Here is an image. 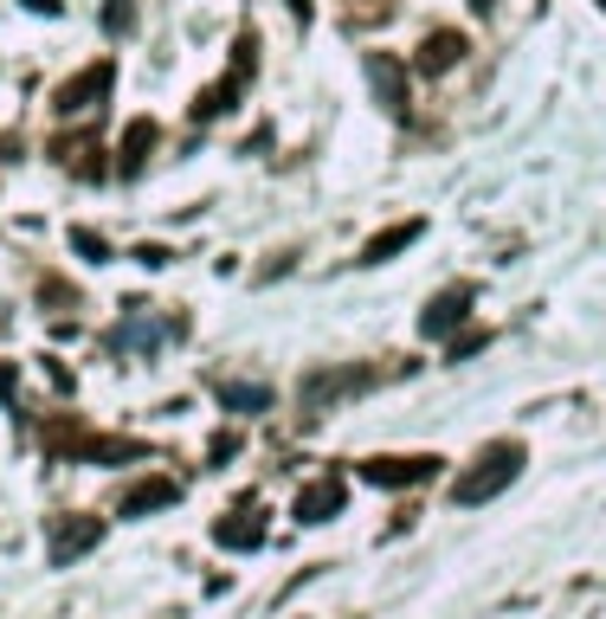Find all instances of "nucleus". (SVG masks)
I'll return each mask as SVG.
<instances>
[{
  "mask_svg": "<svg viewBox=\"0 0 606 619\" xmlns=\"http://www.w3.org/2000/svg\"><path fill=\"white\" fill-rule=\"evenodd\" d=\"M523 465H530V452L516 445V439H497V445H484L472 465L452 478V503L459 510H477V503H490L497 490H510V484L523 478Z\"/></svg>",
  "mask_w": 606,
  "mask_h": 619,
  "instance_id": "nucleus-1",
  "label": "nucleus"
},
{
  "mask_svg": "<svg viewBox=\"0 0 606 619\" xmlns=\"http://www.w3.org/2000/svg\"><path fill=\"white\" fill-rule=\"evenodd\" d=\"M252 71H259V39H252V33H239V39H233V71H226L219 84L194 91L188 117H194V123H219V117L239 104V91H246V78H252Z\"/></svg>",
  "mask_w": 606,
  "mask_h": 619,
  "instance_id": "nucleus-2",
  "label": "nucleus"
},
{
  "mask_svg": "<svg viewBox=\"0 0 606 619\" xmlns=\"http://www.w3.org/2000/svg\"><path fill=\"white\" fill-rule=\"evenodd\" d=\"M375 381H381V374H375V368H355V361H348V368H310L304 388H297V401H304V413H330L336 401L368 394Z\"/></svg>",
  "mask_w": 606,
  "mask_h": 619,
  "instance_id": "nucleus-3",
  "label": "nucleus"
},
{
  "mask_svg": "<svg viewBox=\"0 0 606 619\" xmlns=\"http://www.w3.org/2000/svg\"><path fill=\"white\" fill-rule=\"evenodd\" d=\"M110 84H117V59H91L84 71H71L66 84L52 91V117H84V110H97V104L110 97Z\"/></svg>",
  "mask_w": 606,
  "mask_h": 619,
  "instance_id": "nucleus-4",
  "label": "nucleus"
},
{
  "mask_svg": "<svg viewBox=\"0 0 606 619\" xmlns=\"http://www.w3.org/2000/svg\"><path fill=\"white\" fill-rule=\"evenodd\" d=\"M439 465L445 459H432V452H381V459H361V478L381 484V490H406V484H432L439 478Z\"/></svg>",
  "mask_w": 606,
  "mask_h": 619,
  "instance_id": "nucleus-5",
  "label": "nucleus"
},
{
  "mask_svg": "<svg viewBox=\"0 0 606 619\" xmlns=\"http://www.w3.org/2000/svg\"><path fill=\"white\" fill-rule=\"evenodd\" d=\"M361 71H368V91H375V104L388 110V117H406V66L394 52H361Z\"/></svg>",
  "mask_w": 606,
  "mask_h": 619,
  "instance_id": "nucleus-6",
  "label": "nucleus"
},
{
  "mask_svg": "<svg viewBox=\"0 0 606 619\" xmlns=\"http://www.w3.org/2000/svg\"><path fill=\"white\" fill-rule=\"evenodd\" d=\"M97 536H104L97 516H52V523H46V555H52L59 568H71L84 549H97Z\"/></svg>",
  "mask_w": 606,
  "mask_h": 619,
  "instance_id": "nucleus-7",
  "label": "nucleus"
},
{
  "mask_svg": "<svg viewBox=\"0 0 606 619\" xmlns=\"http://www.w3.org/2000/svg\"><path fill=\"white\" fill-rule=\"evenodd\" d=\"M472 303H477L472 284H452V290H439V297L419 310V336H459V323L472 317Z\"/></svg>",
  "mask_w": 606,
  "mask_h": 619,
  "instance_id": "nucleus-8",
  "label": "nucleus"
},
{
  "mask_svg": "<svg viewBox=\"0 0 606 619\" xmlns=\"http://www.w3.org/2000/svg\"><path fill=\"white\" fill-rule=\"evenodd\" d=\"M342 503H348V484L336 472L330 478H310L297 490V523H330V516H342Z\"/></svg>",
  "mask_w": 606,
  "mask_h": 619,
  "instance_id": "nucleus-9",
  "label": "nucleus"
},
{
  "mask_svg": "<svg viewBox=\"0 0 606 619\" xmlns=\"http://www.w3.org/2000/svg\"><path fill=\"white\" fill-rule=\"evenodd\" d=\"M472 46H465V33H452V26H439V33H426V46L413 52V66L426 71V78H445V71L459 66Z\"/></svg>",
  "mask_w": 606,
  "mask_h": 619,
  "instance_id": "nucleus-10",
  "label": "nucleus"
},
{
  "mask_svg": "<svg viewBox=\"0 0 606 619\" xmlns=\"http://www.w3.org/2000/svg\"><path fill=\"white\" fill-rule=\"evenodd\" d=\"M213 543H219V549H259V543H265L259 503H239L233 516H219V523H213Z\"/></svg>",
  "mask_w": 606,
  "mask_h": 619,
  "instance_id": "nucleus-11",
  "label": "nucleus"
},
{
  "mask_svg": "<svg viewBox=\"0 0 606 619\" xmlns=\"http://www.w3.org/2000/svg\"><path fill=\"white\" fill-rule=\"evenodd\" d=\"M419 233H426V219H394V226H381V233L361 246V259H355V265H388V259H401Z\"/></svg>",
  "mask_w": 606,
  "mask_h": 619,
  "instance_id": "nucleus-12",
  "label": "nucleus"
},
{
  "mask_svg": "<svg viewBox=\"0 0 606 619\" xmlns=\"http://www.w3.org/2000/svg\"><path fill=\"white\" fill-rule=\"evenodd\" d=\"M181 497V484L175 478H142V484H130L123 497H117V516H148V510H168Z\"/></svg>",
  "mask_w": 606,
  "mask_h": 619,
  "instance_id": "nucleus-13",
  "label": "nucleus"
},
{
  "mask_svg": "<svg viewBox=\"0 0 606 619\" xmlns=\"http://www.w3.org/2000/svg\"><path fill=\"white\" fill-rule=\"evenodd\" d=\"M155 142H162V130L148 117H135L130 130H123V148H117V175H142L148 155H155Z\"/></svg>",
  "mask_w": 606,
  "mask_h": 619,
  "instance_id": "nucleus-14",
  "label": "nucleus"
},
{
  "mask_svg": "<svg viewBox=\"0 0 606 619\" xmlns=\"http://www.w3.org/2000/svg\"><path fill=\"white\" fill-rule=\"evenodd\" d=\"M71 459L78 465H117V459H142V445L135 439H110V432H84Z\"/></svg>",
  "mask_w": 606,
  "mask_h": 619,
  "instance_id": "nucleus-15",
  "label": "nucleus"
},
{
  "mask_svg": "<svg viewBox=\"0 0 606 619\" xmlns=\"http://www.w3.org/2000/svg\"><path fill=\"white\" fill-rule=\"evenodd\" d=\"M219 407H233V413H265V407H271V388H259V381H226V388H219Z\"/></svg>",
  "mask_w": 606,
  "mask_h": 619,
  "instance_id": "nucleus-16",
  "label": "nucleus"
},
{
  "mask_svg": "<svg viewBox=\"0 0 606 619\" xmlns=\"http://www.w3.org/2000/svg\"><path fill=\"white\" fill-rule=\"evenodd\" d=\"M71 246H78L84 259H97V265L110 259V239H104V233H91V226H71Z\"/></svg>",
  "mask_w": 606,
  "mask_h": 619,
  "instance_id": "nucleus-17",
  "label": "nucleus"
},
{
  "mask_svg": "<svg viewBox=\"0 0 606 619\" xmlns=\"http://www.w3.org/2000/svg\"><path fill=\"white\" fill-rule=\"evenodd\" d=\"M104 26H110V33H130L135 26V0H110V7H104Z\"/></svg>",
  "mask_w": 606,
  "mask_h": 619,
  "instance_id": "nucleus-18",
  "label": "nucleus"
},
{
  "mask_svg": "<svg viewBox=\"0 0 606 619\" xmlns=\"http://www.w3.org/2000/svg\"><path fill=\"white\" fill-rule=\"evenodd\" d=\"M135 259H142L148 272H162V265H175V252H168V246H135Z\"/></svg>",
  "mask_w": 606,
  "mask_h": 619,
  "instance_id": "nucleus-19",
  "label": "nucleus"
},
{
  "mask_svg": "<svg viewBox=\"0 0 606 619\" xmlns=\"http://www.w3.org/2000/svg\"><path fill=\"white\" fill-rule=\"evenodd\" d=\"M490 343L484 330H472V336H452V361H465V355H477V348Z\"/></svg>",
  "mask_w": 606,
  "mask_h": 619,
  "instance_id": "nucleus-20",
  "label": "nucleus"
},
{
  "mask_svg": "<svg viewBox=\"0 0 606 619\" xmlns=\"http://www.w3.org/2000/svg\"><path fill=\"white\" fill-rule=\"evenodd\" d=\"M233 452H239V439H233V432H219V439H213V465H226Z\"/></svg>",
  "mask_w": 606,
  "mask_h": 619,
  "instance_id": "nucleus-21",
  "label": "nucleus"
},
{
  "mask_svg": "<svg viewBox=\"0 0 606 619\" xmlns=\"http://www.w3.org/2000/svg\"><path fill=\"white\" fill-rule=\"evenodd\" d=\"M20 7H26V13H46V20H59V13H66V0H20Z\"/></svg>",
  "mask_w": 606,
  "mask_h": 619,
  "instance_id": "nucleus-22",
  "label": "nucleus"
},
{
  "mask_svg": "<svg viewBox=\"0 0 606 619\" xmlns=\"http://www.w3.org/2000/svg\"><path fill=\"white\" fill-rule=\"evenodd\" d=\"M13 388H20V368H13V361H0V394H13Z\"/></svg>",
  "mask_w": 606,
  "mask_h": 619,
  "instance_id": "nucleus-23",
  "label": "nucleus"
},
{
  "mask_svg": "<svg viewBox=\"0 0 606 619\" xmlns=\"http://www.w3.org/2000/svg\"><path fill=\"white\" fill-rule=\"evenodd\" d=\"M284 7H290V13H297L304 26H310V0H284Z\"/></svg>",
  "mask_w": 606,
  "mask_h": 619,
  "instance_id": "nucleus-24",
  "label": "nucleus"
},
{
  "mask_svg": "<svg viewBox=\"0 0 606 619\" xmlns=\"http://www.w3.org/2000/svg\"><path fill=\"white\" fill-rule=\"evenodd\" d=\"M472 13H497V0H472Z\"/></svg>",
  "mask_w": 606,
  "mask_h": 619,
  "instance_id": "nucleus-25",
  "label": "nucleus"
},
{
  "mask_svg": "<svg viewBox=\"0 0 606 619\" xmlns=\"http://www.w3.org/2000/svg\"><path fill=\"white\" fill-rule=\"evenodd\" d=\"M594 7H601V13H606V0H594Z\"/></svg>",
  "mask_w": 606,
  "mask_h": 619,
  "instance_id": "nucleus-26",
  "label": "nucleus"
}]
</instances>
